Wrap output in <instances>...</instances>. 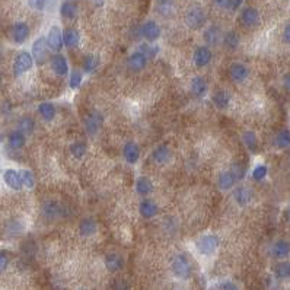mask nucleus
Wrapping results in <instances>:
<instances>
[{
  "instance_id": "obj_1",
  "label": "nucleus",
  "mask_w": 290,
  "mask_h": 290,
  "mask_svg": "<svg viewBox=\"0 0 290 290\" xmlns=\"http://www.w3.org/2000/svg\"><path fill=\"white\" fill-rule=\"evenodd\" d=\"M185 23L191 29H200L206 23V13L201 6L193 4L185 12Z\"/></svg>"
},
{
  "instance_id": "obj_2",
  "label": "nucleus",
  "mask_w": 290,
  "mask_h": 290,
  "mask_svg": "<svg viewBox=\"0 0 290 290\" xmlns=\"http://www.w3.org/2000/svg\"><path fill=\"white\" fill-rule=\"evenodd\" d=\"M197 251L203 255H212L218 247H219V239L216 235H204L196 242Z\"/></svg>"
},
{
  "instance_id": "obj_3",
  "label": "nucleus",
  "mask_w": 290,
  "mask_h": 290,
  "mask_svg": "<svg viewBox=\"0 0 290 290\" xmlns=\"http://www.w3.org/2000/svg\"><path fill=\"white\" fill-rule=\"evenodd\" d=\"M171 269H172V273L178 279H188L190 274H191V264L184 255H177L172 260Z\"/></svg>"
},
{
  "instance_id": "obj_4",
  "label": "nucleus",
  "mask_w": 290,
  "mask_h": 290,
  "mask_svg": "<svg viewBox=\"0 0 290 290\" xmlns=\"http://www.w3.org/2000/svg\"><path fill=\"white\" fill-rule=\"evenodd\" d=\"M48 42L44 36H39L32 44V58L36 61V64H44L48 58Z\"/></svg>"
},
{
  "instance_id": "obj_5",
  "label": "nucleus",
  "mask_w": 290,
  "mask_h": 290,
  "mask_svg": "<svg viewBox=\"0 0 290 290\" xmlns=\"http://www.w3.org/2000/svg\"><path fill=\"white\" fill-rule=\"evenodd\" d=\"M32 64H34L32 55H31L29 53H26V51H22V53H19V54L16 55V58H15L13 72H15L16 76H19V74L28 72V70L32 67Z\"/></svg>"
},
{
  "instance_id": "obj_6",
  "label": "nucleus",
  "mask_w": 290,
  "mask_h": 290,
  "mask_svg": "<svg viewBox=\"0 0 290 290\" xmlns=\"http://www.w3.org/2000/svg\"><path fill=\"white\" fill-rule=\"evenodd\" d=\"M47 42H48L50 50H53V51H57L58 53L63 48V44H64V41H63V32L60 31L58 26H55V25L51 26V29L48 31Z\"/></svg>"
},
{
  "instance_id": "obj_7",
  "label": "nucleus",
  "mask_w": 290,
  "mask_h": 290,
  "mask_svg": "<svg viewBox=\"0 0 290 290\" xmlns=\"http://www.w3.org/2000/svg\"><path fill=\"white\" fill-rule=\"evenodd\" d=\"M142 35L147 41L153 42V41H156L161 36V28H159V25L155 20H147L142 26Z\"/></svg>"
},
{
  "instance_id": "obj_8",
  "label": "nucleus",
  "mask_w": 290,
  "mask_h": 290,
  "mask_svg": "<svg viewBox=\"0 0 290 290\" xmlns=\"http://www.w3.org/2000/svg\"><path fill=\"white\" fill-rule=\"evenodd\" d=\"M101 124H102V115L98 111H91L85 118V128L89 134L96 133Z\"/></svg>"
},
{
  "instance_id": "obj_9",
  "label": "nucleus",
  "mask_w": 290,
  "mask_h": 290,
  "mask_svg": "<svg viewBox=\"0 0 290 290\" xmlns=\"http://www.w3.org/2000/svg\"><path fill=\"white\" fill-rule=\"evenodd\" d=\"M239 19H241V22H242L245 26H254V25H257L258 20H260V13H258V10H257L255 7L248 6V7L242 9Z\"/></svg>"
},
{
  "instance_id": "obj_10",
  "label": "nucleus",
  "mask_w": 290,
  "mask_h": 290,
  "mask_svg": "<svg viewBox=\"0 0 290 290\" xmlns=\"http://www.w3.org/2000/svg\"><path fill=\"white\" fill-rule=\"evenodd\" d=\"M29 36V26L25 22H18L12 28V38L16 44H22Z\"/></svg>"
},
{
  "instance_id": "obj_11",
  "label": "nucleus",
  "mask_w": 290,
  "mask_h": 290,
  "mask_svg": "<svg viewBox=\"0 0 290 290\" xmlns=\"http://www.w3.org/2000/svg\"><path fill=\"white\" fill-rule=\"evenodd\" d=\"M146 63H147V58L143 53L140 51H136L133 53L130 57H128V61H127V66L131 72H140L146 67Z\"/></svg>"
},
{
  "instance_id": "obj_12",
  "label": "nucleus",
  "mask_w": 290,
  "mask_h": 290,
  "mask_svg": "<svg viewBox=\"0 0 290 290\" xmlns=\"http://www.w3.org/2000/svg\"><path fill=\"white\" fill-rule=\"evenodd\" d=\"M212 60V51L207 47H199L194 51V63L197 67H204Z\"/></svg>"
},
{
  "instance_id": "obj_13",
  "label": "nucleus",
  "mask_w": 290,
  "mask_h": 290,
  "mask_svg": "<svg viewBox=\"0 0 290 290\" xmlns=\"http://www.w3.org/2000/svg\"><path fill=\"white\" fill-rule=\"evenodd\" d=\"M3 180L6 182V185L12 190H20L22 188V181H20V175L19 172L13 171V169H7L3 174Z\"/></svg>"
},
{
  "instance_id": "obj_14",
  "label": "nucleus",
  "mask_w": 290,
  "mask_h": 290,
  "mask_svg": "<svg viewBox=\"0 0 290 290\" xmlns=\"http://www.w3.org/2000/svg\"><path fill=\"white\" fill-rule=\"evenodd\" d=\"M123 155H124V159L128 162V163H136L139 161V156H140V150H139V146L133 142H128L126 143L124 149H123Z\"/></svg>"
},
{
  "instance_id": "obj_15",
  "label": "nucleus",
  "mask_w": 290,
  "mask_h": 290,
  "mask_svg": "<svg viewBox=\"0 0 290 290\" xmlns=\"http://www.w3.org/2000/svg\"><path fill=\"white\" fill-rule=\"evenodd\" d=\"M229 74H231V79L234 82H244L248 77V69L241 63H235V64L231 66Z\"/></svg>"
},
{
  "instance_id": "obj_16",
  "label": "nucleus",
  "mask_w": 290,
  "mask_h": 290,
  "mask_svg": "<svg viewBox=\"0 0 290 290\" xmlns=\"http://www.w3.org/2000/svg\"><path fill=\"white\" fill-rule=\"evenodd\" d=\"M139 212H140V215L143 218L150 219V218H153V216L158 215V204L153 200H149V199L147 200H143L140 203V206H139Z\"/></svg>"
},
{
  "instance_id": "obj_17",
  "label": "nucleus",
  "mask_w": 290,
  "mask_h": 290,
  "mask_svg": "<svg viewBox=\"0 0 290 290\" xmlns=\"http://www.w3.org/2000/svg\"><path fill=\"white\" fill-rule=\"evenodd\" d=\"M51 67H53V70H54L57 74H61V76L67 74V72H69L67 60H66V57L61 55V54H55V55L51 58Z\"/></svg>"
},
{
  "instance_id": "obj_18",
  "label": "nucleus",
  "mask_w": 290,
  "mask_h": 290,
  "mask_svg": "<svg viewBox=\"0 0 290 290\" xmlns=\"http://www.w3.org/2000/svg\"><path fill=\"white\" fill-rule=\"evenodd\" d=\"M272 254L276 258H286L290 254V242L285 241V239H279L273 248H272Z\"/></svg>"
},
{
  "instance_id": "obj_19",
  "label": "nucleus",
  "mask_w": 290,
  "mask_h": 290,
  "mask_svg": "<svg viewBox=\"0 0 290 290\" xmlns=\"http://www.w3.org/2000/svg\"><path fill=\"white\" fill-rule=\"evenodd\" d=\"M234 199L239 206H247L253 199V193L248 187H238L234 193Z\"/></svg>"
},
{
  "instance_id": "obj_20",
  "label": "nucleus",
  "mask_w": 290,
  "mask_h": 290,
  "mask_svg": "<svg viewBox=\"0 0 290 290\" xmlns=\"http://www.w3.org/2000/svg\"><path fill=\"white\" fill-rule=\"evenodd\" d=\"M204 39L209 45H218L220 42V39H223L222 31L218 26H210L204 32Z\"/></svg>"
},
{
  "instance_id": "obj_21",
  "label": "nucleus",
  "mask_w": 290,
  "mask_h": 290,
  "mask_svg": "<svg viewBox=\"0 0 290 290\" xmlns=\"http://www.w3.org/2000/svg\"><path fill=\"white\" fill-rule=\"evenodd\" d=\"M105 267L111 273H115L123 269V258L118 254H108L105 257Z\"/></svg>"
},
{
  "instance_id": "obj_22",
  "label": "nucleus",
  "mask_w": 290,
  "mask_h": 290,
  "mask_svg": "<svg viewBox=\"0 0 290 290\" xmlns=\"http://www.w3.org/2000/svg\"><path fill=\"white\" fill-rule=\"evenodd\" d=\"M191 92L196 96H203L207 92V83L201 76H196L191 80Z\"/></svg>"
},
{
  "instance_id": "obj_23",
  "label": "nucleus",
  "mask_w": 290,
  "mask_h": 290,
  "mask_svg": "<svg viewBox=\"0 0 290 290\" xmlns=\"http://www.w3.org/2000/svg\"><path fill=\"white\" fill-rule=\"evenodd\" d=\"M152 158H153V161H155L156 163H165V162H168V161H169V158H171V152H169L168 146L162 145V146H158V147L153 150Z\"/></svg>"
},
{
  "instance_id": "obj_24",
  "label": "nucleus",
  "mask_w": 290,
  "mask_h": 290,
  "mask_svg": "<svg viewBox=\"0 0 290 290\" xmlns=\"http://www.w3.org/2000/svg\"><path fill=\"white\" fill-rule=\"evenodd\" d=\"M79 39H80V36H79V32L76 29H73V28L64 29V32H63V41H64V44L67 47H70V48L76 47L79 44Z\"/></svg>"
},
{
  "instance_id": "obj_25",
  "label": "nucleus",
  "mask_w": 290,
  "mask_h": 290,
  "mask_svg": "<svg viewBox=\"0 0 290 290\" xmlns=\"http://www.w3.org/2000/svg\"><path fill=\"white\" fill-rule=\"evenodd\" d=\"M7 142H9V146H10L12 149H20V147L25 145V134H23L22 131H19V130L12 131V133L9 134Z\"/></svg>"
},
{
  "instance_id": "obj_26",
  "label": "nucleus",
  "mask_w": 290,
  "mask_h": 290,
  "mask_svg": "<svg viewBox=\"0 0 290 290\" xmlns=\"http://www.w3.org/2000/svg\"><path fill=\"white\" fill-rule=\"evenodd\" d=\"M136 190H137V193H139V194H142V196H147V194H150V193H152V190H153V184H152V181H150L149 178H146V177H140V178L137 180V182H136Z\"/></svg>"
},
{
  "instance_id": "obj_27",
  "label": "nucleus",
  "mask_w": 290,
  "mask_h": 290,
  "mask_svg": "<svg viewBox=\"0 0 290 290\" xmlns=\"http://www.w3.org/2000/svg\"><path fill=\"white\" fill-rule=\"evenodd\" d=\"M38 112H39V115H41L44 120L50 121V120H53L54 115H55V108H54V105H53L51 102H42V104H39V107H38Z\"/></svg>"
},
{
  "instance_id": "obj_28",
  "label": "nucleus",
  "mask_w": 290,
  "mask_h": 290,
  "mask_svg": "<svg viewBox=\"0 0 290 290\" xmlns=\"http://www.w3.org/2000/svg\"><path fill=\"white\" fill-rule=\"evenodd\" d=\"M42 215L47 219H54L60 216V206L54 201H48L42 206Z\"/></svg>"
},
{
  "instance_id": "obj_29",
  "label": "nucleus",
  "mask_w": 290,
  "mask_h": 290,
  "mask_svg": "<svg viewBox=\"0 0 290 290\" xmlns=\"http://www.w3.org/2000/svg\"><path fill=\"white\" fill-rule=\"evenodd\" d=\"M60 13L66 19H74L77 13V6L73 1H64L60 7Z\"/></svg>"
},
{
  "instance_id": "obj_30",
  "label": "nucleus",
  "mask_w": 290,
  "mask_h": 290,
  "mask_svg": "<svg viewBox=\"0 0 290 290\" xmlns=\"http://www.w3.org/2000/svg\"><path fill=\"white\" fill-rule=\"evenodd\" d=\"M223 44L229 50H235L239 45V35L235 31H228L223 35Z\"/></svg>"
},
{
  "instance_id": "obj_31",
  "label": "nucleus",
  "mask_w": 290,
  "mask_h": 290,
  "mask_svg": "<svg viewBox=\"0 0 290 290\" xmlns=\"http://www.w3.org/2000/svg\"><path fill=\"white\" fill-rule=\"evenodd\" d=\"M235 184V178L232 177L231 172H223L219 175V180H218V185L220 190H231Z\"/></svg>"
},
{
  "instance_id": "obj_32",
  "label": "nucleus",
  "mask_w": 290,
  "mask_h": 290,
  "mask_svg": "<svg viewBox=\"0 0 290 290\" xmlns=\"http://www.w3.org/2000/svg\"><path fill=\"white\" fill-rule=\"evenodd\" d=\"M79 231H80V235H83V236L93 235L96 232V223H95V220H92V219L82 220V223L79 226Z\"/></svg>"
},
{
  "instance_id": "obj_33",
  "label": "nucleus",
  "mask_w": 290,
  "mask_h": 290,
  "mask_svg": "<svg viewBox=\"0 0 290 290\" xmlns=\"http://www.w3.org/2000/svg\"><path fill=\"white\" fill-rule=\"evenodd\" d=\"M229 95L223 91H218L215 95H213V102L218 108H228L229 105Z\"/></svg>"
},
{
  "instance_id": "obj_34",
  "label": "nucleus",
  "mask_w": 290,
  "mask_h": 290,
  "mask_svg": "<svg viewBox=\"0 0 290 290\" xmlns=\"http://www.w3.org/2000/svg\"><path fill=\"white\" fill-rule=\"evenodd\" d=\"M242 140H244V143L247 145V147H248L251 152H255V150H257L258 142H257V136H255V133H253V131H247V133H244V134H242Z\"/></svg>"
},
{
  "instance_id": "obj_35",
  "label": "nucleus",
  "mask_w": 290,
  "mask_h": 290,
  "mask_svg": "<svg viewBox=\"0 0 290 290\" xmlns=\"http://www.w3.org/2000/svg\"><path fill=\"white\" fill-rule=\"evenodd\" d=\"M276 276L282 280L290 279V261H282L276 266Z\"/></svg>"
},
{
  "instance_id": "obj_36",
  "label": "nucleus",
  "mask_w": 290,
  "mask_h": 290,
  "mask_svg": "<svg viewBox=\"0 0 290 290\" xmlns=\"http://www.w3.org/2000/svg\"><path fill=\"white\" fill-rule=\"evenodd\" d=\"M276 145H277L279 147H282V149L289 147L290 131L288 130V128H285V130H282V131H279V133H277V136H276Z\"/></svg>"
},
{
  "instance_id": "obj_37",
  "label": "nucleus",
  "mask_w": 290,
  "mask_h": 290,
  "mask_svg": "<svg viewBox=\"0 0 290 290\" xmlns=\"http://www.w3.org/2000/svg\"><path fill=\"white\" fill-rule=\"evenodd\" d=\"M19 175H20V181H22V185H23V187H26V188H34V185H35V178H34V175H32L31 171L22 169V171L19 172Z\"/></svg>"
},
{
  "instance_id": "obj_38",
  "label": "nucleus",
  "mask_w": 290,
  "mask_h": 290,
  "mask_svg": "<svg viewBox=\"0 0 290 290\" xmlns=\"http://www.w3.org/2000/svg\"><path fill=\"white\" fill-rule=\"evenodd\" d=\"M70 153H72L74 158L80 159V158H83L85 153H86V146H85L82 142H76V143H73V145L70 146Z\"/></svg>"
},
{
  "instance_id": "obj_39",
  "label": "nucleus",
  "mask_w": 290,
  "mask_h": 290,
  "mask_svg": "<svg viewBox=\"0 0 290 290\" xmlns=\"http://www.w3.org/2000/svg\"><path fill=\"white\" fill-rule=\"evenodd\" d=\"M229 172L232 174V177L235 178V181H241V180L244 178V175H245V168H244L239 162H235V163L232 165V168H231Z\"/></svg>"
},
{
  "instance_id": "obj_40",
  "label": "nucleus",
  "mask_w": 290,
  "mask_h": 290,
  "mask_svg": "<svg viewBox=\"0 0 290 290\" xmlns=\"http://www.w3.org/2000/svg\"><path fill=\"white\" fill-rule=\"evenodd\" d=\"M96 64H98L96 57L88 55V57H85V60H83V70H85L86 73H92V72L96 69Z\"/></svg>"
},
{
  "instance_id": "obj_41",
  "label": "nucleus",
  "mask_w": 290,
  "mask_h": 290,
  "mask_svg": "<svg viewBox=\"0 0 290 290\" xmlns=\"http://www.w3.org/2000/svg\"><path fill=\"white\" fill-rule=\"evenodd\" d=\"M32 130H34V121H32V118L23 117L19 121V131H22V133H31Z\"/></svg>"
},
{
  "instance_id": "obj_42",
  "label": "nucleus",
  "mask_w": 290,
  "mask_h": 290,
  "mask_svg": "<svg viewBox=\"0 0 290 290\" xmlns=\"http://www.w3.org/2000/svg\"><path fill=\"white\" fill-rule=\"evenodd\" d=\"M80 83H82V73L79 70H73L70 74V79H69V86L72 89H76Z\"/></svg>"
},
{
  "instance_id": "obj_43",
  "label": "nucleus",
  "mask_w": 290,
  "mask_h": 290,
  "mask_svg": "<svg viewBox=\"0 0 290 290\" xmlns=\"http://www.w3.org/2000/svg\"><path fill=\"white\" fill-rule=\"evenodd\" d=\"M139 51L143 53V54L146 55L147 60H149V58H153V57L158 54V48H156V47H150V45H147V44H142Z\"/></svg>"
},
{
  "instance_id": "obj_44",
  "label": "nucleus",
  "mask_w": 290,
  "mask_h": 290,
  "mask_svg": "<svg viewBox=\"0 0 290 290\" xmlns=\"http://www.w3.org/2000/svg\"><path fill=\"white\" fill-rule=\"evenodd\" d=\"M267 166L266 165H258L255 169H254V172H253V177H254V180L255 181H261V180H264L266 177H267Z\"/></svg>"
},
{
  "instance_id": "obj_45",
  "label": "nucleus",
  "mask_w": 290,
  "mask_h": 290,
  "mask_svg": "<svg viewBox=\"0 0 290 290\" xmlns=\"http://www.w3.org/2000/svg\"><path fill=\"white\" fill-rule=\"evenodd\" d=\"M47 0H28V4L34 10H42L45 7Z\"/></svg>"
},
{
  "instance_id": "obj_46",
  "label": "nucleus",
  "mask_w": 290,
  "mask_h": 290,
  "mask_svg": "<svg viewBox=\"0 0 290 290\" xmlns=\"http://www.w3.org/2000/svg\"><path fill=\"white\" fill-rule=\"evenodd\" d=\"M9 266V257L6 253H0V273L4 272Z\"/></svg>"
},
{
  "instance_id": "obj_47",
  "label": "nucleus",
  "mask_w": 290,
  "mask_h": 290,
  "mask_svg": "<svg viewBox=\"0 0 290 290\" xmlns=\"http://www.w3.org/2000/svg\"><path fill=\"white\" fill-rule=\"evenodd\" d=\"M219 290H238V288H236L232 282H225V283L220 285Z\"/></svg>"
},
{
  "instance_id": "obj_48",
  "label": "nucleus",
  "mask_w": 290,
  "mask_h": 290,
  "mask_svg": "<svg viewBox=\"0 0 290 290\" xmlns=\"http://www.w3.org/2000/svg\"><path fill=\"white\" fill-rule=\"evenodd\" d=\"M114 289L115 290H127V283L124 280H115L114 283Z\"/></svg>"
},
{
  "instance_id": "obj_49",
  "label": "nucleus",
  "mask_w": 290,
  "mask_h": 290,
  "mask_svg": "<svg viewBox=\"0 0 290 290\" xmlns=\"http://www.w3.org/2000/svg\"><path fill=\"white\" fill-rule=\"evenodd\" d=\"M242 1H244V0H231L229 9H231V10H238V9H239V6L242 4Z\"/></svg>"
},
{
  "instance_id": "obj_50",
  "label": "nucleus",
  "mask_w": 290,
  "mask_h": 290,
  "mask_svg": "<svg viewBox=\"0 0 290 290\" xmlns=\"http://www.w3.org/2000/svg\"><path fill=\"white\" fill-rule=\"evenodd\" d=\"M215 3L222 7V9H229V4H231V0H215Z\"/></svg>"
},
{
  "instance_id": "obj_51",
  "label": "nucleus",
  "mask_w": 290,
  "mask_h": 290,
  "mask_svg": "<svg viewBox=\"0 0 290 290\" xmlns=\"http://www.w3.org/2000/svg\"><path fill=\"white\" fill-rule=\"evenodd\" d=\"M283 39L290 44V22L286 25V28H285V31H283Z\"/></svg>"
},
{
  "instance_id": "obj_52",
  "label": "nucleus",
  "mask_w": 290,
  "mask_h": 290,
  "mask_svg": "<svg viewBox=\"0 0 290 290\" xmlns=\"http://www.w3.org/2000/svg\"><path fill=\"white\" fill-rule=\"evenodd\" d=\"M283 83H285V86H286V88L290 91V73L285 74V77H283Z\"/></svg>"
},
{
  "instance_id": "obj_53",
  "label": "nucleus",
  "mask_w": 290,
  "mask_h": 290,
  "mask_svg": "<svg viewBox=\"0 0 290 290\" xmlns=\"http://www.w3.org/2000/svg\"><path fill=\"white\" fill-rule=\"evenodd\" d=\"M159 1H161L162 4H168V3H169L171 0H159Z\"/></svg>"
},
{
  "instance_id": "obj_54",
  "label": "nucleus",
  "mask_w": 290,
  "mask_h": 290,
  "mask_svg": "<svg viewBox=\"0 0 290 290\" xmlns=\"http://www.w3.org/2000/svg\"><path fill=\"white\" fill-rule=\"evenodd\" d=\"M0 60H1V53H0Z\"/></svg>"
},
{
  "instance_id": "obj_55",
  "label": "nucleus",
  "mask_w": 290,
  "mask_h": 290,
  "mask_svg": "<svg viewBox=\"0 0 290 290\" xmlns=\"http://www.w3.org/2000/svg\"><path fill=\"white\" fill-rule=\"evenodd\" d=\"M289 215H290V210H289Z\"/></svg>"
},
{
  "instance_id": "obj_56",
  "label": "nucleus",
  "mask_w": 290,
  "mask_h": 290,
  "mask_svg": "<svg viewBox=\"0 0 290 290\" xmlns=\"http://www.w3.org/2000/svg\"><path fill=\"white\" fill-rule=\"evenodd\" d=\"M99 3H101V0H99Z\"/></svg>"
}]
</instances>
